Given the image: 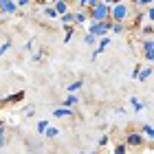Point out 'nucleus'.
I'll use <instances>...</instances> for the list:
<instances>
[{
    "mask_svg": "<svg viewBox=\"0 0 154 154\" xmlns=\"http://www.w3.org/2000/svg\"><path fill=\"white\" fill-rule=\"evenodd\" d=\"M132 18V7L130 2H117L110 7V22H115V24H125L128 20Z\"/></svg>",
    "mask_w": 154,
    "mask_h": 154,
    "instance_id": "obj_1",
    "label": "nucleus"
},
{
    "mask_svg": "<svg viewBox=\"0 0 154 154\" xmlns=\"http://www.w3.org/2000/svg\"><path fill=\"white\" fill-rule=\"evenodd\" d=\"M106 20H110V5L106 0H99V5L88 11V22H106Z\"/></svg>",
    "mask_w": 154,
    "mask_h": 154,
    "instance_id": "obj_2",
    "label": "nucleus"
},
{
    "mask_svg": "<svg viewBox=\"0 0 154 154\" xmlns=\"http://www.w3.org/2000/svg\"><path fill=\"white\" fill-rule=\"evenodd\" d=\"M110 20H106V22H88V33L93 38L97 40H101V38H108V33H110Z\"/></svg>",
    "mask_w": 154,
    "mask_h": 154,
    "instance_id": "obj_3",
    "label": "nucleus"
},
{
    "mask_svg": "<svg viewBox=\"0 0 154 154\" xmlns=\"http://www.w3.org/2000/svg\"><path fill=\"white\" fill-rule=\"evenodd\" d=\"M145 143V139L141 137V132H139V130H130L128 132V134H125V141H123V145H125V148H141V145Z\"/></svg>",
    "mask_w": 154,
    "mask_h": 154,
    "instance_id": "obj_4",
    "label": "nucleus"
},
{
    "mask_svg": "<svg viewBox=\"0 0 154 154\" xmlns=\"http://www.w3.org/2000/svg\"><path fill=\"white\" fill-rule=\"evenodd\" d=\"M18 13V5L13 0H0V16H11Z\"/></svg>",
    "mask_w": 154,
    "mask_h": 154,
    "instance_id": "obj_5",
    "label": "nucleus"
},
{
    "mask_svg": "<svg viewBox=\"0 0 154 154\" xmlns=\"http://www.w3.org/2000/svg\"><path fill=\"white\" fill-rule=\"evenodd\" d=\"M143 57L148 60V66H150L154 60V42L152 40H143Z\"/></svg>",
    "mask_w": 154,
    "mask_h": 154,
    "instance_id": "obj_6",
    "label": "nucleus"
},
{
    "mask_svg": "<svg viewBox=\"0 0 154 154\" xmlns=\"http://www.w3.org/2000/svg\"><path fill=\"white\" fill-rule=\"evenodd\" d=\"M86 22H88V11H84V9L73 11V26L75 24H86Z\"/></svg>",
    "mask_w": 154,
    "mask_h": 154,
    "instance_id": "obj_7",
    "label": "nucleus"
},
{
    "mask_svg": "<svg viewBox=\"0 0 154 154\" xmlns=\"http://www.w3.org/2000/svg\"><path fill=\"white\" fill-rule=\"evenodd\" d=\"M53 117H57V119H73L75 117V110L73 108H55L53 110Z\"/></svg>",
    "mask_w": 154,
    "mask_h": 154,
    "instance_id": "obj_8",
    "label": "nucleus"
},
{
    "mask_svg": "<svg viewBox=\"0 0 154 154\" xmlns=\"http://www.w3.org/2000/svg\"><path fill=\"white\" fill-rule=\"evenodd\" d=\"M53 5V9H55V13H57V18L60 16H64V13H68L71 9H68V2L66 0H55V2H51Z\"/></svg>",
    "mask_w": 154,
    "mask_h": 154,
    "instance_id": "obj_9",
    "label": "nucleus"
},
{
    "mask_svg": "<svg viewBox=\"0 0 154 154\" xmlns=\"http://www.w3.org/2000/svg\"><path fill=\"white\" fill-rule=\"evenodd\" d=\"M22 99H24V93H22V90H18V93H13V95L2 97V101H0V103H5V106H7V103H16V101H22Z\"/></svg>",
    "mask_w": 154,
    "mask_h": 154,
    "instance_id": "obj_10",
    "label": "nucleus"
},
{
    "mask_svg": "<svg viewBox=\"0 0 154 154\" xmlns=\"http://www.w3.org/2000/svg\"><path fill=\"white\" fill-rule=\"evenodd\" d=\"M79 103V99H77V95H68L64 101H60V106L57 108H73L75 110V106Z\"/></svg>",
    "mask_w": 154,
    "mask_h": 154,
    "instance_id": "obj_11",
    "label": "nucleus"
},
{
    "mask_svg": "<svg viewBox=\"0 0 154 154\" xmlns=\"http://www.w3.org/2000/svg\"><path fill=\"white\" fill-rule=\"evenodd\" d=\"M150 77H152V66H141V71H139L137 79H139V82H148Z\"/></svg>",
    "mask_w": 154,
    "mask_h": 154,
    "instance_id": "obj_12",
    "label": "nucleus"
},
{
    "mask_svg": "<svg viewBox=\"0 0 154 154\" xmlns=\"http://www.w3.org/2000/svg\"><path fill=\"white\" fill-rule=\"evenodd\" d=\"M42 16H44L46 20H55V18H57V13H55V9H53L51 2H48L46 7H42Z\"/></svg>",
    "mask_w": 154,
    "mask_h": 154,
    "instance_id": "obj_13",
    "label": "nucleus"
},
{
    "mask_svg": "<svg viewBox=\"0 0 154 154\" xmlns=\"http://www.w3.org/2000/svg\"><path fill=\"white\" fill-rule=\"evenodd\" d=\"M130 108L134 110V112H141V110L145 108V101L139 99V97H132V99H130Z\"/></svg>",
    "mask_w": 154,
    "mask_h": 154,
    "instance_id": "obj_14",
    "label": "nucleus"
},
{
    "mask_svg": "<svg viewBox=\"0 0 154 154\" xmlns=\"http://www.w3.org/2000/svg\"><path fill=\"white\" fill-rule=\"evenodd\" d=\"M130 7H137V9H150V7H154V0H134V2H130Z\"/></svg>",
    "mask_w": 154,
    "mask_h": 154,
    "instance_id": "obj_15",
    "label": "nucleus"
},
{
    "mask_svg": "<svg viewBox=\"0 0 154 154\" xmlns=\"http://www.w3.org/2000/svg\"><path fill=\"white\" fill-rule=\"evenodd\" d=\"M60 22L64 24V26H73V11H68V13H64V16H60Z\"/></svg>",
    "mask_w": 154,
    "mask_h": 154,
    "instance_id": "obj_16",
    "label": "nucleus"
},
{
    "mask_svg": "<svg viewBox=\"0 0 154 154\" xmlns=\"http://www.w3.org/2000/svg\"><path fill=\"white\" fill-rule=\"evenodd\" d=\"M82 86H84V82H82V79H77V82H73V84H68V88H66V90H68V95H75Z\"/></svg>",
    "mask_w": 154,
    "mask_h": 154,
    "instance_id": "obj_17",
    "label": "nucleus"
},
{
    "mask_svg": "<svg viewBox=\"0 0 154 154\" xmlns=\"http://www.w3.org/2000/svg\"><path fill=\"white\" fill-rule=\"evenodd\" d=\"M57 134H60V130L55 128V125H48V128L44 130V137H46V139H55Z\"/></svg>",
    "mask_w": 154,
    "mask_h": 154,
    "instance_id": "obj_18",
    "label": "nucleus"
},
{
    "mask_svg": "<svg viewBox=\"0 0 154 154\" xmlns=\"http://www.w3.org/2000/svg\"><path fill=\"white\" fill-rule=\"evenodd\" d=\"M64 44H68V42L73 40V35H75V26H64Z\"/></svg>",
    "mask_w": 154,
    "mask_h": 154,
    "instance_id": "obj_19",
    "label": "nucleus"
},
{
    "mask_svg": "<svg viewBox=\"0 0 154 154\" xmlns=\"http://www.w3.org/2000/svg\"><path fill=\"white\" fill-rule=\"evenodd\" d=\"M110 31H112V33H117V35H121V33H125V31H128V29H125V24H110Z\"/></svg>",
    "mask_w": 154,
    "mask_h": 154,
    "instance_id": "obj_20",
    "label": "nucleus"
},
{
    "mask_svg": "<svg viewBox=\"0 0 154 154\" xmlns=\"http://www.w3.org/2000/svg\"><path fill=\"white\" fill-rule=\"evenodd\" d=\"M48 125H51L48 119H40V121H38V132H40V134H44V130L48 128Z\"/></svg>",
    "mask_w": 154,
    "mask_h": 154,
    "instance_id": "obj_21",
    "label": "nucleus"
},
{
    "mask_svg": "<svg viewBox=\"0 0 154 154\" xmlns=\"http://www.w3.org/2000/svg\"><path fill=\"white\" fill-rule=\"evenodd\" d=\"M84 44L86 46H97V38H93L90 33H86V35H84Z\"/></svg>",
    "mask_w": 154,
    "mask_h": 154,
    "instance_id": "obj_22",
    "label": "nucleus"
},
{
    "mask_svg": "<svg viewBox=\"0 0 154 154\" xmlns=\"http://www.w3.org/2000/svg\"><path fill=\"white\" fill-rule=\"evenodd\" d=\"M5 143H7V137H5V121H0V150L5 148Z\"/></svg>",
    "mask_w": 154,
    "mask_h": 154,
    "instance_id": "obj_23",
    "label": "nucleus"
},
{
    "mask_svg": "<svg viewBox=\"0 0 154 154\" xmlns=\"http://www.w3.org/2000/svg\"><path fill=\"white\" fill-rule=\"evenodd\" d=\"M97 46H99V48H103V51H106V48L110 46V38H101V40H97Z\"/></svg>",
    "mask_w": 154,
    "mask_h": 154,
    "instance_id": "obj_24",
    "label": "nucleus"
},
{
    "mask_svg": "<svg viewBox=\"0 0 154 154\" xmlns=\"http://www.w3.org/2000/svg\"><path fill=\"white\" fill-rule=\"evenodd\" d=\"M125 152H128V148H125L123 143H117L115 145V154H125Z\"/></svg>",
    "mask_w": 154,
    "mask_h": 154,
    "instance_id": "obj_25",
    "label": "nucleus"
},
{
    "mask_svg": "<svg viewBox=\"0 0 154 154\" xmlns=\"http://www.w3.org/2000/svg\"><path fill=\"white\" fill-rule=\"evenodd\" d=\"M108 141H110V139H108L106 134H103V137H99V139H97V145H99V148H106V145H108Z\"/></svg>",
    "mask_w": 154,
    "mask_h": 154,
    "instance_id": "obj_26",
    "label": "nucleus"
},
{
    "mask_svg": "<svg viewBox=\"0 0 154 154\" xmlns=\"http://www.w3.org/2000/svg\"><path fill=\"white\" fill-rule=\"evenodd\" d=\"M16 5H18V9H26V7H31L33 2H31V0H18Z\"/></svg>",
    "mask_w": 154,
    "mask_h": 154,
    "instance_id": "obj_27",
    "label": "nucleus"
},
{
    "mask_svg": "<svg viewBox=\"0 0 154 154\" xmlns=\"http://www.w3.org/2000/svg\"><path fill=\"white\" fill-rule=\"evenodd\" d=\"M9 48H11V42H5V44L0 46V57H2V55H5L7 51H9Z\"/></svg>",
    "mask_w": 154,
    "mask_h": 154,
    "instance_id": "obj_28",
    "label": "nucleus"
},
{
    "mask_svg": "<svg viewBox=\"0 0 154 154\" xmlns=\"http://www.w3.org/2000/svg\"><path fill=\"white\" fill-rule=\"evenodd\" d=\"M42 57H44V51H42V48H40V51H35V53H33V62H40Z\"/></svg>",
    "mask_w": 154,
    "mask_h": 154,
    "instance_id": "obj_29",
    "label": "nucleus"
},
{
    "mask_svg": "<svg viewBox=\"0 0 154 154\" xmlns=\"http://www.w3.org/2000/svg\"><path fill=\"white\" fill-rule=\"evenodd\" d=\"M24 51H33V40H26L24 42Z\"/></svg>",
    "mask_w": 154,
    "mask_h": 154,
    "instance_id": "obj_30",
    "label": "nucleus"
},
{
    "mask_svg": "<svg viewBox=\"0 0 154 154\" xmlns=\"http://www.w3.org/2000/svg\"><path fill=\"white\" fill-rule=\"evenodd\" d=\"M33 112H35V108H31V106L24 108V115H26V117H33Z\"/></svg>",
    "mask_w": 154,
    "mask_h": 154,
    "instance_id": "obj_31",
    "label": "nucleus"
},
{
    "mask_svg": "<svg viewBox=\"0 0 154 154\" xmlns=\"http://www.w3.org/2000/svg\"><path fill=\"white\" fill-rule=\"evenodd\" d=\"M139 71H141V66H137L134 71H132V79H137V75H139Z\"/></svg>",
    "mask_w": 154,
    "mask_h": 154,
    "instance_id": "obj_32",
    "label": "nucleus"
},
{
    "mask_svg": "<svg viewBox=\"0 0 154 154\" xmlns=\"http://www.w3.org/2000/svg\"><path fill=\"white\" fill-rule=\"evenodd\" d=\"M88 154H99V152H88Z\"/></svg>",
    "mask_w": 154,
    "mask_h": 154,
    "instance_id": "obj_33",
    "label": "nucleus"
}]
</instances>
